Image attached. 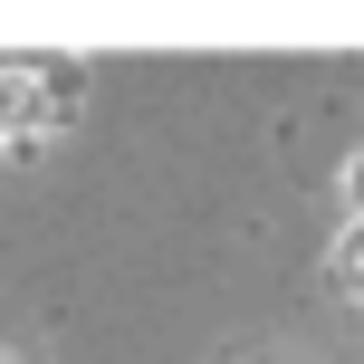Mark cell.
Returning <instances> with one entry per match:
<instances>
[{
  "mask_svg": "<svg viewBox=\"0 0 364 364\" xmlns=\"http://www.w3.org/2000/svg\"><path fill=\"white\" fill-rule=\"evenodd\" d=\"M346 201H355V220H364V154L346 164Z\"/></svg>",
  "mask_w": 364,
  "mask_h": 364,
  "instance_id": "3",
  "label": "cell"
},
{
  "mask_svg": "<svg viewBox=\"0 0 364 364\" xmlns=\"http://www.w3.org/2000/svg\"><path fill=\"white\" fill-rule=\"evenodd\" d=\"M29 134H58V77L0 68V144H29Z\"/></svg>",
  "mask_w": 364,
  "mask_h": 364,
  "instance_id": "1",
  "label": "cell"
},
{
  "mask_svg": "<svg viewBox=\"0 0 364 364\" xmlns=\"http://www.w3.org/2000/svg\"><path fill=\"white\" fill-rule=\"evenodd\" d=\"M336 288H346V297H364V220L336 240Z\"/></svg>",
  "mask_w": 364,
  "mask_h": 364,
  "instance_id": "2",
  "label": "cell"
}]
</instances>
